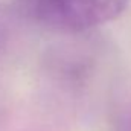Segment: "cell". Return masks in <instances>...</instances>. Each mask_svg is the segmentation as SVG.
<instances>
[{
	"label": "cell",
	"instance_id": "6da1fadb",
	"mask_svg": "<svg viewBox=\"0 0 131 131\" xmlns=\"http://www.w3.org/2000/svg\"><path fill=\"white\" fill-rule=\"evenodd\" d=\"M26 20L57 32L76 34L117 18L128 0H12Z\"/></svg>",
	"mask_w": 131,
	"mask_h": 131
}]
</instances>
